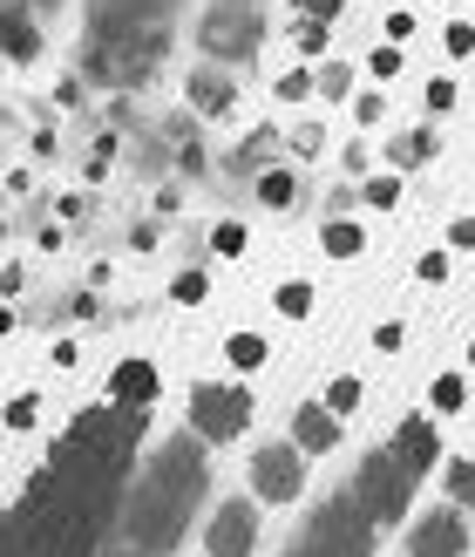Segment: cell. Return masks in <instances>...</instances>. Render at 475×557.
I'll return each mask as SVG.
<instances>
[{"label": "cell", "mask_w": 475, "mask_h": 557, "mask_svg": "<svg viewBox=\"0 0 475 557\" xmlns=\"http://www.w3.org/2000/svg\"><path fill=\"white\" fill-rule=\"evenodd\" d=\"M204 483H211V462H204V435H177L150 456V469L129 483V510H123V531L143 557H171L190 531V517L204 504Z\"/></svg>", "instance_id": "cell-1"}, {"label": "cell", "mask_w": 475, "mask_h": 557, "mask_svg": "<svg viewBox=\"0 0 475 557\" xmlns=\"http://www.w3.org/2000/svg\"><path fill=\"white\" fill-rule=\"evenodd\" d=\"M171 54V35H163V21H129L116 8L89 14V35H82V75L89 82H116V89H136V82H150L157 62Z\"/></svg>", "instance_id": "cell-2"}, {"label": "cell", "mask_w": 475, "mask_h": 557, "mask_svg": "<svg viewBox=\"0 0 475 557\" xmlns=\"http://www.w3.org/2000/svg\"><path fill=\"white\" fill-rule=\"evenodd\" d=\"M414 469L395 456V449H380V456H367L360 462V476H353V496L374 510V523H395V517H408V504H414Z\"/></svg>", "instance_id": "cell-3"}, {"label": "cell", "mask_w": 475, "mask_h": 557, "mask_svg": "<svg viewBox=\"0 0 475 557\" xmlns=\"http://www.w3.org/2000/svg\"><path fill=\"white\" fill-rule=\"evenodd\" d=\"M265 41V14L245 8V0H225V8H211L204 27H198V48L211 62H245V54H259Z\"/></svg>", "instance_id": "cell-4"}, {"label": "cell", "mask_w": 475, "mask_h": 557, "mask_svg": "<svg viewBox=\"0 0 475 557\" xmlns=\"http://www.w3.org/2000/svg\"><path fill=\"white\" fill-rule=\"evenodd\" d=\"M245 422H251V395H245V387L204 381L198 395H190V435H204L211 449H217V442H232V435H245Z\"/></svg>", "instance_id": "cell-5"}, {"label": "cell", "mask_w": 475, "mask_h": 557, "mask_svg": "<svg viewBox=\"0 0 475 557\" xmlns=\"http://www.w3.org/2000/svg\"><path fill=\"white\" fill-rule=\"evenodd\" d=\"M305 490V449L299 442H272V449L251 456V496H265V504H292Z\"/></svg>", "instance_id": "cell-6"}, {"label": "cell", "mask_w": 475, "mask_h": 557, "mask_svg": "<svg viewBox=\"0 0 475 557\" xmlns=\"http://www.w3.org/2000/svg\"><path fill=\"white\" fill-rule=\"evenodd\" d=\"M211 557H251V544H259V510L245 504V496H232V504H217L211 517Z\"/></svg>", "instance_id": "cell-7"}, {"label": "cell", "mask_w": 475, "mask_h": 557, "mask_svg": "<svg viewBox=\"0 0 475 557\" xmlns=\"http://www.w3.org/2000/svg\"><path fill=\"white\" fill-rule=\"evenodd\" d=\"M468 550V523L462 510H435L408 531V557H462Z\"/></svg>", "instance_id": "cell-8"}, {"label": "cell", "mask_w": 475, "mask_h": 557, "mask_svg": "<svg viewBox=\"0 0 475 557\" xmlns=\"http://www.w3.org/2000/svg\"><path fill=\"white\" fill-rule=\"evenodd\" d=\"M387 449H395L414 476H428V462H441V435H435V422L428 414H414V422H401V435L387 442Z\"/></svg>", "instance_id": "cell-9"}, {"label": "cell", "mask_w": 475, "mask_h": 557, "mask_svg": "<svg viewBox=\"0 0 475 557\" xmlns=\"http://www.w3.org/2000/svg\"><path fill=\"white\" fill-rule=\"evenodd\" d=\"M292 442H299V449H313V456H326L333 442H340V408H326V401L299 408V429H292Z\"/></svg>", "instance_id": "cell-10"}, {"label": "cell", "mask_w": 475, "mask_h": 557, "mask_svg": "<svg viewBox=\"0 0 475 557\" xmlns=\"http://www.w3.org/2000/svg\"><path fill=\"white\" fill-rule=\"evenodd\" d=\"M232 102H238V89H232L217 69H198V75H190V109H198V116H225Z\"/></svg>", "instance_id": "cell-11"}, {"label": "cell", "mask_w": 475, "mask_h": 557, "mask_svg": "<svg viewBox=\"0 0 475 557\" xmlns=\"http://www.w3.org/2000/svg\"><path fill=\"white\" fill-rule=\"evenodd\" d=\"M150 395H157V368H150V360H123V368H116V387H109V401L143 408Z\"/></svg>", "instance_id": "cell-12"}, {"label": "cell", "mask_w": 475, "mask_h": 557, "mask_svg": "<svg viewBox=\"0 0 475 557\" xmlns=\"http://www.w3.org/2000/svg\"><path fill=\"white\" fill-rule=\"evenodd\" d=\"M8 54L14 62H35L41 54V27H35V8H27V0H8Z\"/></svg>", "instance_id": "cell-13"}, {"label": "cell", "mask_w": 475, "mask_h": 557, "mask_svg": "<svg viewBox=\"0 0 475 557\" xmlns=\"http://www.w3.org/2000/svg\"><path fill=\"white\" fill-rule=\"evenodd\" d=\"M259 198H265L272 211H286V205L299 198V177H292V171H265V177H259Z\"/></svg>", "instance_id": "cell-14"}, {"label": "cell", "mask_w": 475, "mask_h": 557, "mask_svg": "<svg viewBox=\"0 0 475 557\" xmlns=\"http://www.w3.org/2000/svg\"><path fill=\"white\" fill-rule=\"evenodd\" d=\"M428 157H435V136H428V129H408L401 144H395V163H401V171H414V163H428Z\"/></svg>", "instance_id": "cell-15"}, {"label": "cell", "mask_w": 475, "mask_h": 557, "mask_svg": "<svg viewBox=\"0 0 475 557\" xmlns=\"http://www.w3.org/2000/svg\"><path fill=\"white\" fill-rule=\"evenodd\" d=\"M232 368H265V341H259V333H232Z\"/></svg>", "instance_id": "cell-16"}, {"label": "cell", "mask_w": 475, "mask_h": 557, "mask_svg": "<svg viewBox=\"0 0 475 557\" xmlns=\"http://www.w3.org/2000/svg\"><path fill=\"white\" fill-rule=\"evenodd\" d=\"M326 252H333V259H353V252H360V225L333 218V225H326Z\"/></svg>", "instance_id": "cell-17"}, {"label": "cell", "mask_w": 475, "mask_h": 557, "mask_svg": "<svg viewBox=\"0 0 475 557\" xmlns=\"http://www.w3.org/2000/svg\"><path fill=\"white\" fill-rule=\"evenodd\" d=\"M102 8H116V14H129V21H163L177 0H102Z\"/></svg>", "instance_id": "cell-18"}, {"label": "cell", "mask_w": 475, "mask_h": 557, "mask_svg": "<svg viewBox=\"0 0 475 557\" xmlns=\"http://www.w3.org/2000/svg\"><path fill=\"white\" fill-rule=\"evenodd\" d=\"M286 557H347V550H340V544H333V537H320V531H313V523H305V531H299V544H292Z\"/></svg>", "instance_id": "cell-19"}, {"label": "cell", "mask_w": 475, "mask_h": 557, "mask_svg": "<svg viewBox=\"0 0 475 557\" xmlns=\"http://www.w3.org/2000/svg\"><path fill=\"white\" fill-rule=\"evenodd\" d=\"M449 490H455L462 510H475V462H455V469H449Z\"/></svg>", "instance_id": "cell-20"}, {"label": "cell", "mask_w": 475, "mask_h": 557, "mask_svg": "<svg viewBox=\"0 0 475 557\" xmlns=\"http://www.w3.org/2000/svg\"><path fill=\"white\" fill-rule=\"evenodd\" d=\"M305 306H313V286H305V278H292V286L278 293V313H286V320H299Z\"/></svg>", "instance_id": "cell-21"}, {"label": "cell", "mask_w": 475, "mask_h": 557, "mask_svg": "<svg viewBox=\"0 0 475 557\" xmlns=\"http://www.w3.org/2000/svg\"><path fill=\"white\" fill-rule=\"evenodd\" d=\"M367 205H374V211H395V205H401V177H374V184H367Z\"/></svg>", "instance_id": "cell-22"}, {"label": "cell", "mask_w": 475, "mask_h": 557, "mask_svg": "<svg viewBox=\"0 0 475 557\" xmlns=\"http://www.w3.org/2000/svg\"><path fill=\"white\" fill-rule=\"evenodd\" d=\"M320 48H326V21L299 14V54H320Z\"/></svg>", "instance_id": "cell-23"}, {"label": "cell", "mask_w": 475, "mask_h": 557, "mask_svg": "<svg viewBox=\"0 0 475 557\" xmlns=\"http://www.w3.org/2000/svg\"><path fill=\"white\" fill-rule=\"evenodd\" d=\"M462 395H468L462 374H441V381H435V408H462Z\"/></svg>", "instance_id": "cell-24"}, {"label": "cell", "mask_w": 475, "mask_h": 557, "mask_svg": "<svg viewBox=\"0 0 475 557\" xmlns=\"http://www.w3.org/2000/svg\"><path fill=\"white\" fill-rule=\"evenodd\" d=\"M353 401H360V381H353V374H340V381L326 387V408H340V414H347Z\"/></svg>", "instance_id": "cell-25"}, {"label": "cell", "mask_w": 475, "mask_h": 557, "mask_svg": "<svg viewBox=\"0 0 475 557\" xmlns=\"http://www.w3.org/2000/svg\"><path fill=\"white\" fill-rule=\"evenodd\" d=\"M347 89H353V75H347V69H340V62H333V69H326V75H320V96H333V102H340V96H347Z\"/></svg>", "instance_id": "cell-26"}, {"label": "cell", "mask_w": 475, "mask_h": 557, "mask_svg": "<svg viewBox=\"0 0 475 557\" xmlns=\"http://www.w3.org/2000/svg\"><path fill=\"white\" fill-rule=\"evenodd\" d=\"M35 408H41L35 395H21V401L8 408V429H14V435H21V429H35Z\"/></svg>", "instance_id": "cell-27"}, {"label": "cell", "mask_w": 475, "mask_h": 557, "mask_svg": "<svg viewBox=\"0 0 475 557\" xmlns=\"http://www.w3.org/2000/svg\"><path fill=\"white\" fill-rule=\"evenodd\" d=\"M292 8H299V14H313V21H333V14L347 8V0H292Z\"/></svg>", "instance_id": "cell-28"}, {"label": "cell", "mask_w": 475, "mask_h": 557, "mask_svg": "<svg viewBox=\"0 0 475 557\" xmlns=\"http://www.w3.org/2000/svg\"><path fill=\"white\" fill-rule=\"evenodd\" d=\"M305 89H313V75H305V69H292V75H286V82H278V96H286V102H299V96H305Z\"/></svg>", "instance_id": "cell-29"}, {"label": "cell", "mask_w": 475, "mask_h": 557, "mask_svg": "<svg viewBox=\"0 0 475 557\" xmlns=\"http://www.w3.org/2000/svg\"><path fill=\"white\" fill-rule=\"evenodd\" d=\"M428 109L441 116V109H455V82H428Z\"/></svg>", "instance_id": "cell-30"}, {"label": "cell", "mask_w": 475, "mask_h": 557, "mask_svg": "<svg viewBox=\"0 0 475 557\" xmlns=\"http://www.w3.org/2000/svg\"><path fill=\"white\" fill-rule=\"evenodd\" d=\"M217 252H225V259L245 252V225H217Z\"/></svg>", "instance_id": "cell-31"}, {"label": "cell", "mask_w": 475, "mask_h": 557, "mask_svg": "<svg viewBox=\"0 0 475 557\" xmlns=\"http://www.w3.org/2000/svg\"><path fill=\"white\" fill-rule=\"evenodd\" d=\"M171 293H177L184 306H190V299H204V272H184V278H177V286H171Z\"/></svg>", "instance_id": "cell-32"}, {"label": "cell", "mask_w": 475, "mask_h": 557, "mask_svg": "<svg viewBox=\"0 0 475 557\" xmlns=\"http://www.w3.org/2000/svg\"><path fill=\"white\" fill-rule=\"evenodd\" d=\"M468 48H475V27L455 21V27H449V54H468Z\"/></svg>", "instance_id": "cell-33"}, {"label": "cell", "mask_w": 475, "mask_h": 557, "mask_svg": "<svg viewBox=\"0 0 475 557\" xmlns=\"http://www.w3.org/2000/svg\"><path fill=\"white\" fill-rule=\"evenodd\" d=\"M374 75H380V82L401 75V48H380V54H374Z\"/></svg>", "instance_id": "cell-34"}, {"label": "cell", "mask_w": 475, "mask_h": 557, "mask_svg": "<svg viewBox=\"0 0 475 557\" xmlns=\"http://www.w3.org/2000/svg\"><path fill=\"white\" fill-rule=\"evenodd\" d=\"M102 557H143V550H136V544H129V550H102Z\"/></svg>", "instance_id": "cell-35"}, {"label": "cell", "mask_w": 475, "mask_h": 557, "mask_svg": "<svg viewBox=\"0 0 475 557\" xmlns=\"http://www.w3.org/2000/svg\"><path fill=\"white\" fill-rule=\"evenodd\" d=\"M468 368H475V341H468Z\"/></svg>", "instance_id": "cell-36"}, {"label": "cell", "mask_w": 475, "mask_h": 557, "mask_svg": "<svg viewBox=\"0 0 475 557\" xmlns=\"http://www.w3.org/2000/svg\"><path fill=\"white\" fill-rule=\"evenodd\" d=\"M245 8H259V0H245Z\"/></svg>", "instance_id": "cell-37"}, {"label": "cell", "mask_w": 475, "mask_h": 557, "mask_svg": "<svg viewBox=\"0 0 475 557\" xmlns=\"http://www.w3.org/2000/svg\"><path fill=\"white\" fill-rule=\"evenodd\" d=\"M48 8H54V0H48Z\"/></svg>", "instance_id": "cell-38"}]
</instances>
